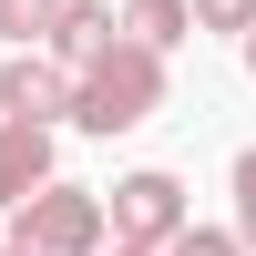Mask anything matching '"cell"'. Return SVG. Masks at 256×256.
<instances>
[{"label":"cell","mask_w":256,"mask_h":256,"mask_svg":"<svg viewBox=\"0 0 256 256\" xmlns=\"http://www.w3.org/2000/svg\"><path fill=\"white\" fill-rule=\"evenodd\" d=\"M154 102H164V52H144V41L113 31L72 72V113L62 123H82V134H134V123H154Z\"/></svg>","instance_id":"cell-1"},{"label":"cell","mask_w":256,"mask_h":256,"mask_svg":"<svg viewBox=\"0 0 256 256\" xmlns=\"http://www.w3.org/2000/svg\"><path fill=\"white\" fill-rule=\"evenodd\" d=\"M10 256H102V195L92 184H41V195L10 205V236H0Z\"/></svg>","instance_id":"cell-2"},{"label":"cell","mask_w":256,"mask_h":256,"mask_svg":"<svg viewBox=\"0 0 256 256\" xmlns=\"http://www.w3.org/2000/svg\"><path fill=\"white\" fill-rule=\"evenodd\" d=\"M184 226H195V216H184V184L164 174V164H144V174H123L113 195H102V236H113V246H154L164 256Z\"/></svg>","instance_id":"cell-3"},{"label":"cell","mask_w":256,"mask_h":256,"mask_svg":"<svg viewBox=\"0 0 256 256\" xmlns=\"http://www.w3.org/2000/svg\"><path fill=\"white\" fill-rule=\"evenodd\" d=\"M62 113H72V72H62L52 52H10L0 62V123H41V134H52Z\"/></svg>","instance_id":"cell-4"},{"label":"cell","mask_w":256,"mask_h":256,"mask_svg":"<svg viewBox=\"0 0 256 256\" xmlns=\"http://www.w3.org/2000/svg\"><path fill=\"white\" fill-rule=\"evenodd\" d=\"M41 184H52V134L41 123H0V205L41 195Z\"/></svg>","instance_id":"cell-5"},{"label":"cell","mask_w":256,"mask_h":256,"mask_svg":"<svg viewBox=\"0 0 256 256\" xmlns=\"http://www.w3.org/2000/svg\"><path fill=\"white\" fill-rule=\"evenodd\" d=\"M102 41H113V10H102V0H62V20H52V41H41V52H52L62 72H82Z\"/></svg>","instance_id":"cell-6"},{"label":"cell","mask_w":256,"mask_h":256,"mask_svg":"<svg viewBox=\"0 0 256 256\" xmlns=\"http://www.w3.org/2000/svg\"><path fill=\"white\" fill-rule=\"evenodd\" d=\"M123 41H144V52H174L195 20H184V0H123V20H113Z\"/></svg>","instance_id":"cell-7"},{"label":"cell","mask_w":256,"mask_h":256,"mask_svg":"<svg viewBox=\"0 0 256 256\" xmlns=\"http://www.w3.org/2000/svg\"><path fill=\"white\" fill-rule=\"evenodd\" d=\"M52 20H62V0H0V41H10V52H41Z\"/></svg>","instance_id":"cell-8"},{"label":"cell","mask_w":256,"mask_h":256,"mask_svg":"<svg viewBox=\"0 0 256 256\" xmlns=\"http://www.w3.org/2000/svg\"><path fill=\"white\" fill-rule=\"evenodd\" d=\"M236 246H256V144L236 154V226H226Z\"/></svg>","instance_id":"cell-9"},{"label":"cell","mask_w":256,"mask_h":256,"mask_svg":"<svg viewBox=\"0 0 256 256\" xmlns=\"http://www.w3.org/2000/svg\"><path fill=\"white\" fill-rule=\"evenodd\" d=\"M184 20H205V31H256V0H184Z\"/></svg>","instance_id":"cell-10"},{"label":"cell","mask_w":256,"mask_h":256,"mask_svg":"<svg viewBox=\"0 0 256 256\" xmlns=\"http://www.w3.org/2000/svg\"><path fill=\"white\" fill-rule=\"evenodd\" d=\"M164 256H246V246H236V236H226V226H184V236H174V246H164Z\"/></svg>","instance_id":"cell-11"},{"label":"cell","mask_w":256,"mask_h":256,"mask_svg":"<svg viewBox=\"0 0 256 256\" xmlns=\"http://www.w3.org/2000/svg\"><path fill=\"white\" fill-rule=\"evenodd\" d=\"M236 41H246V72H256V31H236Z\"/></svg>","instance_id":"cell-12"},{"label":"cell","mask_w":256,"mask_h":256,"mask_svg":"<svg viewBox=\"0 0 256 256\" xmlns=\"http://www.w3.org/2000/svg\"><path fill=\"white\" fill-rule=\"evenodd\" d=\"M113 256H154V246H113Z\"/></svg>","instance_id":"cell-13"},{"label":"cell","mask_w":256,"mask_h":256,"mask_svg":"<svg viewBox=\"0 0 256 256\" xmlns=\"http://www.w3.org/2000/svg\"><path fill=\"white\" fill-rule=\"evenodd\" d=\"M0 256H10V246H0Z\"/></svg>","instance_id":"cell-14"}]
</instances>
